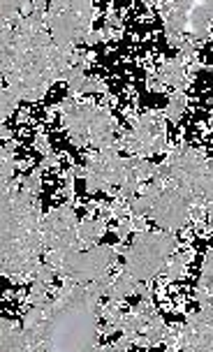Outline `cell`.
<instances>
[{"mask_svg": "<svg viewBox=\"0 0 213 352\" xmlns=\"http://www.w3.org/2000/svg\"><path fill=\"white\" fill-rule=\"evenodd\" d=\"M5 88L26 102L42 100L56 81H65L77 49L58 47L47 28V12H30L16 23H3Z\"/></svg>", "mask_w": 213, "mask_h": 352, "instance_id": "cell-1", "label": "cell"}, {"mask_svg": "<svg viewBox=\"0 0 213 352\" xmlns=\"http://www.w3.org/2000/svg\"><path fill=\"white\" fill-rule=\"evenodd\" d=\"M100 297L89 285L63 280L47 301V318L28 341L40 352H93L98 348Z\"/></svg>", "mask_w": 213, "mask_h": 352, "instance_id": "cell-2", "label": "cell"}, {"mask_svg": "<svg viewBox=\"0 0 213 352\" xmlns=\"http://www.w3.org/2000/svg\"><path fill=\"white\" fill-rule=\"evenodd\" d=\"M3 192V274L14 280H33V274L42 264L45 236L37 195L5 184Z\"/></svg>", "mask_w": 213, "mask_h": 352, "instance_id": "cell-3", "label": "cell"}, {"mask_svg": "<svg viewBox=\"0 0 213 352\" xmlns=\"http://www.w3.org/2000/svg\"><path fill=\"white\" fill-rule=\"evenodd\" d=\"M160 10L169 44L192 60L213 30V0H165Z\"/></svg>", "mask_w": 213, "mask_h": 352, "instance_id": "cell-4", "label": "cell"}, {"mask_svg": "<svg viewBox=\"0 0 213 352\" xmlns=\"http://www.w3.org/2000/svg\"><path fill=\"white\" fill-rule=\"evenodd\" d=\"M60 125L67 130L74 146L79 148H106L118 144V123L106 107H100L91 100H63Z\"/></svg>", "mask_w": 213, "mask_h": 352, "instance_id": "cell-5", "label": "cell"}, {"mask_svg": "<svg viewBox=\"0 0 213 352\" xmlns=\"http://www.w3.org/2000/svg\"><path fill=\"white\" fill-rule=\"evenodd\" d=\"M96 0H49L47 28L58 47L77 49L93 33Z\"/></svg>", "mask_w": 213, "mask_h": 352, "instance_id": "cell-6", "label": "cell"}, {"mask_svg": "<svg viewBox=\"0 0 213 352\" xmlns=\"http://www.w3.org/2000/svg\"><path fill=\"white\" fill-rule=\"evenodd\" d=\"M177 236L174 232H139L130 248H125L123 272L135 276L137 280H153L167 267L169 257L177 253Z\"/></svg>", "mask_w": 213, "mask_h": 352, "instance_id": "cell-7", "label": "cell"}, {"mask_svg": "<svg viewBox=\"0 0 213 352\" xmlns=\"http://www.w3.org/2000/svg\"><path fill=\"white\" fill-rule=\"evenodd\" d=\"M121 148L128 151L130 155H139V158H153L167 148V118L165 114H155L146 111L133 118L128 130L118 137Z\"/></svg>", "mask_w": 213, "mask_h": 352, "instance_id": "cell-8", "label": "cell"}, {"mask_svg": "<svg viewBox=\"0 0 213 352\" xmlns=\"http://www.w3.org/2000/svg\"><path fill=\"white\" fill-rule=\"evenodd\" d=\"M121 253H125L123 241L118 246H93L89 250H81V253L63 260L54 272L63 280H74L86 285V283L109 274V269L118 262V255Z\"/></svg>", "mask_w": 213, "mask_h": 352, "instance_id": "cell-9", "label": "cell"}, {"mask_svg": "<svg viewBox=\"0 0 213 352\" xmlns=\"http://www.w3.org/2000/svg\"><path fill=\"white\" fill-rule=\"evenodd\" d=\"M202 204L195 199V195L190 190H186L183 186H177V184H165L160 190V197L155 199L151 213L148 218L153 223H158L160 230L165 232H179L183 230L188 223H192V211L195 206Z\"/></svg>", "mask_w": 213, "mask_h": 352, "instance_id": "cell-10", "label": "cell"}, {"mask_svg": "<svg viewBox=\"0 0 213 352\" xmlns=\"http://www.w3.org/2000/svg\"><path fill=\"white\" fill-rule=\"evenodd\" d=\"M123 160L125 158L121 155V142L86 155V165L81 169V176L86 181V190L116 192L123 179Z\"/></svg>", "mask_w": 213, "mask_h": 352, "instance_id": "cell-11", "label": "cell"}, {"mask_svg": "<svg viewBox=\"0 0 213 352\" xmlns=\"http://www.w3.org/2000/svg\"><path fill=\"white\" fill-rule=\"evenodd\" d=\"M209 167H211V158H206L202 151L186 146V144L183 146H174L167 153V160H165L169 181L177 186H183L186 190H190L195 195V199L199 195V188H202V181L206 172H209Z\"/></svg>", "mask_w": 213, "mask_h": 352, "instance_id": "cell-12", "label": "cell"}, {"mask_svg": "<svg viewBox=\"0 0 213 352\" xmlns=\"http://www.w3.org/2000/svg\"><path fill=\"white\" fill-rule=\"evenodd\" d=\"M199 311L181 327V352H213V290L197 292Z\"/></svg>", "mask_w": 213, "mask_h": 352, "instance_id": "cell-13", "label": "cell"}, {"mask_svg": "<svg viewBox=\"0 0 213 352\" xmlns=\"http://www.w3.org/2000/svg\"><path fill=\"white\" fill-rule=\"evenodd\" d=\"M0 350L3 352H40L37 345L28 341L23 327L12 322L8 318L0 320Z\"/></svg>", "mask_w": 213, "mask_h": 352, "instance_id": "cell-14", "label": "cell"}, {"mask_svg": "<svg viewBox=\"0 0 213 352\" xmlns=\"http://www.w3.org/2000/svg\"><path fill=\"white\" fill-rule=\"evenodd\" d=\"M158 84L162 88H172V91H183L188 81V60L183 56H174V58L165 60L160 65L158 74H155Z\"/></svg>", "mask_w": 213, "mask_h": 352, "instance_id": "cell-15", "label": "cell"}, {"mask_svg": "<svg viewBox=\"0 0 213 352\" xmlns=\"http://www.w3.org/2000/svg\"><path fill=\"white\" fill-rule=\"evenodd\" d=\"M104 232H106V218H102V216L79 220V225H77V239H79L81 250H89L93 246H98V241L102 239Z\"/></svg>", "mask_w": 213, "mask_h": 352, "instance_id": "cell-16", "label": "cell"}, {"mask_svg": "<svg viewBox=\"0 0 213 352\" xmlns=\"http://www.w3.org/2000/svg\"><path fill=\"white\" fill-rule=\"evenodd\" d=\"M165 334H167V324H165V320L160 318V313L155 311L153 316L146 320V327H144V331L135 341V345L137 348H155V345H160L165 341Z\"/></svg>", "mask_w": 213, "mask_h": 352, "instance_id": "cell-17", "label": "cell"}, {"mask_svg": "<svg viewBox=\"0 0 213 352\" xmlns=\"http://www.w3.org/2000/svg\"><path fill=\"white\" fill-rule=\"evenodd\" d=\"M135 287H137V278L121 269V272H118L114 278H111V285H109V292H106V299L121 301V304H123L125 299L135 294Z\"/></svg>", "mask_w": 213, "mask_h": 352, "instance_id": "cell-18", "label": "cell"}, {"mask_svg": "<svg viewBox=\"0 0 213 352\" xmlns=\"http://www.w3.org/2000/svg\"><path fill=\"white\" fill-rule=\"evenodd\" d=\"M190 257H192V253H179V255L174 253L172 257H169L167 267L162 269V274H165V280L174 283V280H179V278H183Z\"/></svg>", "mask_w": 213, "mask_h": 352, "instance_id": "cell-19", "label": "cell"}, {"mask_svg": "<svg viewBox=\"0 0 213 352\" xmlns=\"http://www.w3.org/2000/svg\"><path fill=\"white\" fill-rule=\"evenodd\" d=\"M186 107H188V96L183 91H174L172 96L167 100V107H165V118L172 123H179L181 116L186 114Z\"/></svg>", "mask_w": 213, "mask_h": 352, "instance_id": "cell-20", "label": "cell"}, {"mask_svg": "<svg viewBox=\"0 0 213 352\" xmlns=\"http://www.w3.org/2000/svg\"><path fill=\"white\" fill-rule=\"evenodd\" d=\"M23 14H30V0H3V23H16Z\"/></svg>", "mask_w": 213, "mask_h": 352, "instance_id": "cell-21", "label": "cell"}, {"mask_svg": "<svg viewBox=\"0 0 213 352\" xmlns=\"http://www.w3.org/2000/svg\"><path fill=\"white\" fill-rule=\"evenodd\" d=\"M14 151H12L10 144H5L0 148V184H12V174H14Z\"/></svg>", "mask_w": 213, "mask_h": 352, "instance_id": "cell-22", "label": "cell"}, {"mask_svg": "<svg viewBox=\"0 0 213 352\" xmlns=\"http://www.w3.org/2000/svg\"><path fill=\"white\" fill-rule=\"evenodd\" d=\"M19 102H21V98L16 96V93H12L10 88H3V93H0V118H3V123H8V118L14 114Z\"/></svg>", "mask_w": 213, "mask_h": 352, "instance_id": "cell-23", "label": "cell"}, {"mask_svg": "<svg viewBox=\"0 0 213 352\" xmlns=\"http://www.w3.org/2000/svg\"><path fill=\"white\" fill-rule=\"evenodd\" d=\"M42 172H45L42 167L33 169V172H30L26 179L21 181L23 190H28V192H33V195H40V190H42Z\"/></svg>", "mask_w": 213, "mask_h": 352, "instance_id": "cell-24", "label": "cell"}, {"mask_svg": "<svg viewBox=\"0 0 213 352\" xmlns=\"http://www.w3.org/2000/svg\"><path fill=\"white\" fill-rule=\"evenodd\" d=\"M130 234H135L133 232V223H130V216L128 218H123V220H118V225H116V236H118V241H125Z\"/></svg>", "mask_w": 213, "mask_h": 352, "instance_id": "cell-25", "label": "cell"}, {"mask_svg": "<svg viewBox=\"0 0 213 352\" xmlns=\"http://www.w3.org/2000/svg\"><path fill=\"white\" fill-rule=\"evenodd\" d=\"M35 148L40 151L42 155H47L49 151H52V144H49L47 132H37V135H35Z\"/></svg>", "mask_w": 213, "mask_h": 352, "instance_id": "cell-26", "label": "cell"}, {"mask_svg": "<svg viewBox=\"0 0 213 352\" xmlns=\"http://www.w3.org/2000/svg\"><path fill=\"white\" fill-rule=\"evenodd\" d=\"M58 155L54 153V151H49L47 155H42V162H40V167L42 169H54V167H58Z\"/></svg>", "mask_w": 213, "mask_h": 352, "instance_id": "cell-27", "label": "cell"}, {"mask_svg": "<svg viewBox=\"0 0 213 352\" xmlns=\"http://www.w3.org/2000/svg\"><path fill=\"white\" fill-rule=\"evenodd\" d=\"M106 28L114 30V33H118V30H121V19H118L116 14H111L109 19H106ZM109 30H106V33H109Z\"/></svg>", "mask_w": 213, "mask_h": 352, "instance_id": "cell-28", "label": "cell"}, {"mask_svg": "<svg viewBox=\"0 0 213 352\" xmlns=\"http://www.w3.org/2000/svg\"><path fill=\"white\" fill-rule=\"evenodd\" d=\"M93 352H114V345H98Z\"/></svg>", "mask_w": 213, "mask_h": 352, "instance_id": "cell-29", "label": "cell"}, {"mask_svg": "<svg viewBox=\"0 0 213 352\" xmlns=\"http://www.w3.org/2000/svg\"><path fill=\"white\" fill-rule=\"evenodd\" d=\"M211 140H213V121H211Z\"/></svg>", "mask_w": 213, "mask_h": 352, "instance_id": "cell-30", "label": "cell"}, {"mask_svg": "<svg viewBox=\"0 0 213 352\" xmlns=\"http://www.w3.org/2000/svg\"><path fill=\"white\" fill-rule=\"evenodd\" d=\"M160 3H165V0H160Z\"/></svg>", "mask_w": 213, "mask_h": 352, "instance_id": "cell-31", "label": "cell"}]
</instances>
